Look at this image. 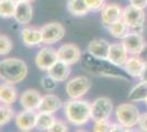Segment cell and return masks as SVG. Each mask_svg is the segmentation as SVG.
I'll use <instances>...</instances> for the list:
<instances>
[{
    "label": "cell",
    "mask_w": 147,
    "mask_h": 132,
    "mask_svg": "<svg viewBox=\"0 0 147 132\" xmlns=\"http://www.w3.org/2000/svg\"><path fill=\"white\" fill-rule=\"evenodd\" d=\"M67 10L71 16L75 17H84L90 12L85 0H68Z\"/></svg>",
    "instance_id": "603a6c76"
},
{
    "label": "cell",
    "mask_w": 147,
    "mask_h": 132,
    "mask_svg": "<svg viewBox=\"0 0 147 132\" xmlns=\"http://www.w3.org/2000/svg\"><path fill=\"white\" fill-rule=\"evenodd\" d=\"M42 37H43V44L45 45H53L59 42L65 37L66 30L64 25L59 22H49L41 26Z\"/></svg>",
    "instance_id": "ba28073f"
},
{
    "label": "cell",
    "mask_w": 147,
    "mask_h": 132,
    "mask_svg": "<svg viewBox=\"0 0 147 132\" xmlns=\"http://www.w3.org/2000/svg\"><path fill=\"white\" fill-rule=\"evenodd\" d=\"M141 55H143V57H142V58H143V60H144V61L147 63V43L145 44V47H144V50H143V52H142Z\"/></svg>",
    "instance_id": "74e56055"
},
{
    "label": "cell",
    "mask_w": 147,
    "mask_h": 132,
    "mask_svg": "<svg viewBox=\"0 0 147 132\" xmlns=\"http://www.w3.org/2000/svg\"><path fill=\"white\" fill-rule=\"evenodd\" d=\"M28 75V65L24 61L10 57L0 61V78L8 84H19Z\"/></svg>",
    "instance_id": "7a4b0ae2"
},
{
    "label": "cell",
    "mask_w": 147,
    "mask_h": 132,
    "mask_svg": "<svg viewBox=\"0 0 147 132\" xmlns=\"http://www.w3.org/2000/svg\"><path fill=\"white\" fill-rule=\"evenodd\" d=\"M12 41L7 35H0V55L3 56L12 51Z\"/></svg>",
    "instance_id": "f1b7e54d"
},
{
    "label": "cell",
    "mask_w": 147,
    "mask_h": 132,
    "mask_svg": "<svg viewBox=\"0 0 147 132\" xmlns=\"http://www.w3.org/2000/svg\"><path fill=\"white\" fill-rule=\"evenodd\" d=\"M14 2H32L34 0H13Z\"/></svg>",
    "instance_id": "f35d334b"
},
{
    "label": "cell",
    "mask_w": 147,
    "mask_h": 132,
    "mask_svg": "<svg viewBox=\"0 0 147 132\" xmlns=\"http://www.w3.org/2000/svg\"><path fill=\"white\" fill-rule=\"evenodd\" d=\"M114 110L113 104L108 97H98L91 104V120L93 122L109 120Z\"/></svg>",
    "instance_id": "52a82bcc"
},
{
    "label": "cell",
    "mask_w": 147,
    "mask_h": 132,
    "mask_svg": "<svg viewBox=\"0 0 147 132\" xmlns=\"http://www.w3.org/2000/svg\"><path fill=\"white\" fill-rule=\"evenodd\" d=\"M57 61H58L57 51L49 47V45L42 47L37 52L36 57H35V64H36L37 68L41 70H45V72H47Z\"/></svg>",
    "instance_id": "30bf717a"
},
{
    "label": "cell",
    "mask_w": 147,
    "mask_h": 132,
    "mask_svg": "<svg viewBox=\"0 0 147 132\" xmlns=\"http://www.w3.org/2000/svg\"><path fill=\"white\" fill-rule=\"evenodd\" d=\"M115 118L119 123L127 128H135L140 120V110L133 102H124L115 108Z\"/></svg>",
    "instance_id": "277c9868"
},
{
    "label": "cell",
    "mask_w": 147,
    "mask_h": 132,
    "mask_svg": "<svg viewBox=\"0 0 147 132\" xmlns=\"http://www.w3.org/2000/svg\"><path fill=\"white\" fill-rule=\"evenodd\" d=\"M107 29H108L109 33H110L113 38L119 39V40L124 39L131 32V29L125 24V22L123 20H120V21H117L115 23L111 24Z\"/></svg>",
    "instance_id": "d4e9b609"
},
{
    "label": "cell",
    "mask_w": 147,
    "mask_h": 132,
    "mask_svg": "<svg viewBox=\"0 0 147 132\" xmlns=\"http://www.w3.org/2000/svg\"><path fill=\"white\" fill-rule=\"evenodd\" d=\"M129 58V52L126 51L123 43H112L108 55V61L114 66L122 68L124 64L126 63Z\"/></svg>",
    "instance_id": "4fadbf2b"
},
{
    "label": "cell",
    "mask_w": 147,
    "mask_h": 132,
    "mask_svg": "<svg viewBox=\"0 0 147 132\" xmlns=\"http://www.w3.org/2000/svg\"><path fill=\"white\" fill-rule=\"evenodd\" d=\"M33 17V7L31 2H17L13 19L19 24H29Z\"/></svg>",
    "instance_id": "ffe728a7"
},
{
    "label": "cell",
    "mask_w": 147,
    "mask_h": 132,
    "mask_svg": "<svg viewBox=\"0 0 147 132\" xmlns=\"http://www.w3.org/2000/svg\"><path fill=\"white\" fill-rule=\"evenodd\" d=\"M16 117L13 109L7 105H0V127L5 126Z\"/></svg>",
    "instance_id": "83f0119b"
},
{
    "label": "cell",
    "mask_w": 147,
    "mask_h": 132,
    "mask_svg": "<svg viewBox=\"0 0 147 132\" xmlns=\"http://www.w3.org/2000/svg\"><path fill=\"white\" fill-rule=\"evenodd\" d=\"M109 132H132V128H127V127L117 122V123H112Z\"/></svg>",
    "instance_id": "836d02e7"
},
{
    "label": "cell",
    "mask_w": 147,
    "mask_h": 132,
    "mask_svg": "<svg viewBox=\"0 0 147 132\" xmlns=\"http://www.w3.org/2000/svg\"><path fill=\"white\" fill-rule=\"evenodd\" d=\"M21 132H22V131H21Z\"/></svg>",
    "instance_id": "ee69618b"
},
{
    "label": "cell",
    "mask_w": 147,
    "mask_h": 132,
    "mask_svg": "<svg viewBox=\"0 0 147 132\" xmlns=\"http://www.w3.org/2000/svg\"><path fill=\"white\" fill-rule=\"evenodd\" d=\"M21 38H22L23 44L29 47L38 46L40 44L43 43L41 28L38 29L35 26H26L24 29H22V31H21Z\"/></svg>",
    "instance_id": "d6986e66"
},
{
    "label": "cell",
    "mask_w": 147,
    "mask_h": 132,
    "mask_svg": "<svg viewBox=\"0 0 147 132\" xmlns=\"http://www.w3.org/2000/svg\"><path fill=\"white\" fill-rule=\"evenodd\" d=\"M141 81H143V82L147 83V63H146V67H145V69H144V72H143V74H142Z\"/></svg>",
    "instance_id": "8d00e7d4"
},
{
    "label": "cell",
    "mask_w": 147,
    "mask_h": 132,
    "mask_svg": "<svg viewBox=\"0 0 147 132\" xmlns=\"http://www.w3.org/2000/svg\"><path fill=\"white\" fill-rule=\"evenodd\" d=\"M111 123L109 120H101L94 122L93 126V132H109L111 129Z\"/></svg>",
    "instance_id": "1f68e13d"
},
{
    "label": "cell",
    "mask_w": 147,
    "mask_h": 132,
    "mask_svg": "<svg viewBox=\"0 0 147 132\" xmlns=\"http://www.w3.org/2000/svg\"><path fill=\"white\" fill-rule=\"evenodd\" d=\"M145 67H146V62L142 57H140V55L129 56L123 66L125 74H127L133 78H141Z\"/></svg>",
    "instance_id": "2e32d148"
},
{
    "label": "cell",
    "mask_w": 147,
    "mask_h": 132,
    "mask_svg": "<svg viewBox=\"0 0 147 132\" xmlns=\"http://www.w3.org/2000/svg\"><path fill=\"white\" fill-rule=\"evenodd\" d=\"M1 1H2V0H0V2H1Z\"/></svg>",
    "instance_id": "7bdbcfd3"
},
{
    "label": "cell",
    "mask_w": 147,
    "mask_h": 132,
    "mask_svg": "<svg viewBox=\"0 0 147 132\" xmlns=\"http://www.w3.org/2000/svg\"><path fill=\"white\" fill-rule=\"evenodd\" d=\"M55 117L52 113L41 112L38 111L36 114V122H35V128L41 130V131H47L53 123L55 122Z\"/></svg>",
    "instance_id": "484cf974"
},
{
    "label": "cell",
    "mask_w": 147,
    "mask_h": 132,
    "mask_svg": "<svg viewBox=\"0 0 147 132\" xmlns=\"http://www.w3.org/2000/svg\"><path fill=\"white\" fill-rule=\"evenodd\" d=\"M123 8L117 3H107L105 7L101 10V22L108 28L111 24L122 20Z\"/></svg>",
    "instance_id": "7c38bea8"
},
{
    "label": "cell",
    "mask_w": 147,
    "mask_h": 132,
    "mask_svg": "<svg viewBox=\"0 0 147 132\" xmlns=\"http://www.w3.org/2000/svg\"><path fill=\"white\" fill-rule=\"evenodd\" d=\"M89 10L92 12H101L107 5V0H85Z\"/></svg>",
    "instance_id": "f546056e"
},
{
    "label": "cell",
    "mask_w": 147,
    "mask_h": 132,
    "mask_svg": "<svg viewBox=\"0 0 147 132\" xmlns=\"http://www.w3.org/2000/svg\"><path fill=\"white\" fill-rule=\"evenodd\" d=\"M36 111L34 110H22L14 117L16 126L22 132H30L35 129L36 122Z\"/></svg>",
    "instance_id": "5bb4252c"
},
{
    "label": "cell",
    "mask_w": 147,
    "mask_h": 132,
    "mask_svg": "<svg viewBox=\"0 0 147 132\" xmlns=\"http://www.w3.org/2000/svg\"><path fill=\"white\" fill-rule=\"evenodd\" d=\"M41 84H42V87L46 91H53L56 88V86H57V82H56L54 78H52L49 75L43 77L42 81H41Z\"/></svg>",
    "instance_id": "4dcf8cb0"
},
{
    "label": "cell",
    "mask_w": 147,
    "mask_h": 132,
    "mask_svg": "<svg viewBox=\"0 0 147 132\" xmlns=\"http://www.w3.org/2000/svg\"><path fill=\"white\" fill-rule=\"evenodd\" d=\"M147 99V83L141 82L136 84L134 87L131 89L129 94V100L132 102H141Z\"/></svg>",
    "instance_id": "cb8c5ba5"
},
{
    "label": "cell",
    "mask_w": 147,
    "mask_h": 132,
    "mask_svg": "<svg viewBox=\"0 0 147 132\" xmlns=\"http://www.w3.org/2000/svg\"><path fill=\"white\" fill-rule=\"evenodd\" d=\"M64 107V102L58 96L54 94H46L42 96V100L38 107V111L47 113H55Z\"/></svg>",
    "instance_id": "ac0fdd59"
},
{
    "label": "cell",
    "mask_w": 147,
    "mask_h": 132,
    "mask_svg": "<svg viewBox=\"0 0 147 132\" xmlns=\"http://www.w3.org/2000/svg\"><path fill=\"white\" fill-rule=\"evenodd\" d=\"M145 105H146V107H147V99L145 100Z\"/></svg>",
    "instance_id": "b9f144b4"
},
{
    "label": "cell",
    "mask_w": 147,
    "mask_h": 132,
    "mask_svg": "<svg viewBox=\"0 0 147 132\" xmlns=\"http://www.w3.org/2000/svg\"><path fill=\"white\" fill-rule=\"evenodd\" d=\"M129 5L144 10L147 7V0H129Z\"/></svg>",
    "instance_id": "d590c367"
},
{
    "label": "cell",
    "mask_w": 147,
    "mask_h": 132,
    "mask_svg": "<svg viewBox=\"0 0 147 132\" xmlns=\"http://www.w3.org/2000/svg\"><path fill=\"white\" fill-rule=\"evenodd\" d=\"M84 67L93 75L112 77V78H124V73L120 67L114 66L108 60H100L93 57L89 53L84 56Z\"/></svg>",
    "instance_id": "3957f363"
},
{
    "label": "cell",
    "mask_w": 147,
    "mask_h": 132,
    "mask_svg": "<svg viewBox=\"0 0 147 132\" xmlns=\"http://www.w3.org/2000/svg\"><path fill=\"white\" fill-rule=\"evenodd\" d=\"M18 99V93L12 84H0V104L11 106Z\"/></svg>",
    "instance_id": "7402d4cb"
},
{
    "label": "cell",
    "mask_w": 147,
    "mask_h": 132,
    "mask_svg": "<svg viewBox=\"0 0 147 132\" xmlns=\"http://www.w3.org/2000/svg\"><path fill=\"white\" fill-rule=\"evenodd\" d=\"M63 108L67 121L74 126H85L91 120V104L86 100L70 99L64 104Z\"/></svg>",
    "instance_id": "6da1fadb"
},
{
    "label": "cell",
    "mask_w": 147,
    "mask_h": 132,
    "mask_svg": "<svg viewBox=\"0 0 147 132\" xmlns=\"http://www.w3.org/2000/svg\"><path fill=\"white\" fill-rule=\"evenodd\" d=\"M146 19V16L143 9H138L133 6H127L123 8L122 20L125 24L131 29V31L142 33V29Z\"/></svg>",
    "instance_id": "8992f818"
},
{
    "label": "cell",
    "mask_w": 147,
    "mask_h": 132,
    "mask_svg": "<svg viewBox=\"0 0 147 132\" xmlns=\"http://www.w3.org/2000/svg\"><path fill=\"white\" fill-rule=\"evenodd\" d=\"M122 43L131 55H141L146 44L142 33L135 31H131L125 38L122 39Z\"/></svg>",
    "instance_id": "8fae6325"
},
{
    "label": "cell",
    "mask_w": 147,
    "mask_h": 132,
    "mask_svg": "<svg viewBox=\"0 0 147 132\" xmlns=\"http://www.w3.org/2000/svg\"><path fill=\"white\" fill-rule=\"evenodd\" d=\"M42 95L36 89H26L20 96V105L25 110H38Z\"/></svg>",
    "instance_id": "9a60e30c"
},
{
    "label": "cell",
    "mask_w": 147,
    "mask_h": 132,
    "mask_svg": "<svg viewBox=\"0 0 147 132\" xmlns=\"http://www.w3.org/2000/svg\"><path fill=\"white\" fill-rule=\"evenodd\" d=\"M17 2L13 0H2L0 2V17L5 19L13 18Z\"/></svg>",
    "instance_id": "4316f807"
},
{
    "label": "cell",
    "mask_w": 147,
    "mask_h": 132,
    "mask_svg": "<svg viewBox=\"0 0 147 132\" xmlns=\"http://www.w3.org/2000/svg\"><path fill=\"white\" fill-rule=\"evenodd\" d=\"M137 126L141 130H143L144 132H147V112L141 113Z\"/></svg>",
    "instance_id": "e575fe53"
},
{
    "label": "cell",
    "mask_w": 147,
    "mask_h": 132,
    "mask_svg": "<svg viewBox=\"0 0 147 132\" xmlns=\"http://www.w3.org/2000/svg\"><path fill=\"white\" fill-rule=\"evenodd\" d=\"M46 132H68V126L63 120H55L53 126Z\"/></svg>",
    "instance_id": "d6a6232c"
},
{
    "label": "cell",
    "mask_w": 147,
    "mask_h": 132,
    "mask_svg": "<svg viewBox=\"0 0 147 132\" xmlns=\"http://www.w3.org/2000/svg\"><path fill=\"white\" fill-rule=\"evenodd\" d=\"M58 61H61L67 65H74L82 58V53L78 45L74 43H65L57 49Z\"/></svg>",
    "instance_id": "9c48e42d"
},
{
    "label": "cell",
    "mask_w": 147,
    "mask_h": 132,
    "mask_svg": "<svg viewBox=\"0 0 147 132\" xmlns=\"http://www.w3.org/2000/svg\"><path fill=\"white\" fill-rule=\"evenodd\" d=\"M71 73L70 65H67L66 63L57 61L51 68L47 70V75H49L52 78H54L57 83L66 82Z\"/></svg>",
    "instance_id": "44dd1931"
},
{
    "label": "cell",
    "mask_w": 147,
    "mask_h": 132,
    "mask_svg": "<svg viewBox=\"0 0 147 132\" xmlns=\"http://www.w3.org/2000/svg\"><path fill=\"white\" fill-rule=\"evenodd\" d=\"M75 132H88V131H86V130H82V129H79V130H76Z\"/></svg>",
    "instance_id": "60d3db41"
},
{
    "label": "cell",
    "mask_w": 147,
    "mask_h": 132,
    "mask_svg": "<svg viewBox=\"0 0 147 132\" xmlns=\"http://www.w3.org/2000/svg\"><path fill=\"white\" fill-rule=\"evenodd\" d=\"M91 81L87 76H76L66 83V93L70 99H81L91 88Z\"/></svg>",
    "instance_id": "5b68a950"
},
{
    "label": "cell",
    "mask_w": 147,
    "mask_h": 132,
    "mask_svg": "<svg viewBox=\"0 0 147 132\" xmlns=\"http://www.w3.org/2000/svg\"><path fill=\"white\" fill-rule=\"evenodd\" d=\"M111 44L104 39H94L88 44V53L100 60H108Z\"/></svg>",
    "instance_id": "e0dca14e"
},
{
    "label": "cell",
    "mask_w": 147,
    "mask_h": 132,
    "mask_svg": "<svg viewBox=\"0 0 147 132\" xmlns=\"http://www.w3.org/2000/svg\"><path fill=\"white\" fill-rule=\"evenodd\" d=\"M132 132H144L143 130H141L140 128H137V129H135V128H132Z\"/></svg>",
    "instance_id": "ab89813d"
}]
</instances>
